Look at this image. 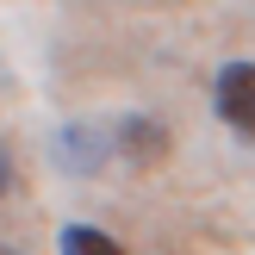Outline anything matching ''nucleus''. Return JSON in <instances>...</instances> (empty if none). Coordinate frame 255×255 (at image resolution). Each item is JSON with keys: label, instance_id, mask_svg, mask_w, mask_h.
Masks as SVG:
<instances>
[{"label": "nucleus", "instance_id": "1", "mask_svg": "<svg viewBox=\"0 0 255 255\" xmlns=\"http://www.w3.org/2000/svg\"><path fill=\"white\" fill-rule=\"evenodd\" d=\"M212 100H218V119L237 137H255V62H224Z\"/></svg>", "mask_w": 255, "mask_h": 255}, {"label": "nucleus", "instance_id": "2", "mask_svg": "<svg viewBox=\"0 0 255 255\" xmlns=\"http://www.w3.org/2000/svg\"><path fill=\"white\" fill-rule=\"evenodd\" d=\"M112 149H119L131 168H156V162L168 156V131H162L156 119H119V131H112Z\"/></svg>", "mask_w": 255, "mask_h": 255}, {"label": "nucleus", "instance_id": "3", "mask_svg": "<svg viewBox=\"0 0 255 255\" xmlns=\"http://www.w3.org/2000/svg\"><path fill=\"white\" fill-rule=\"evenodd\" d=\"M62 255H125V249L106 231H94V224H69L62 231Z\"/></svg>", "mask_w": 255, "mask_h": 255}, {"label": "nucleus", "instance_id": "4", "mask_svg": "<svg viewBox=\"0 0 255 255\" xmlns=\"http://www.w3.org/2000/svg\"><path fill=\"white\" fill-rule=\"evenodd\" d=\"M0 193H12V156L0 149Z\"/></svg>", "mask_w": 255, "mask_h": 255}, {"label": "nucleus", "instance_id": "5", "mask_svg": "<svg viewBox=\"0 0 255 255\" xmlns=\"http://www.w3.org/2000/svg\"><path fill=\"white\" fill-rule=\"evenodd\" d=\"M0 255H19V249H6V243H0Z\"/></svg>", "mask_w": 255, "mask_h": 255}]
</instances>
